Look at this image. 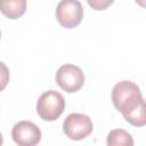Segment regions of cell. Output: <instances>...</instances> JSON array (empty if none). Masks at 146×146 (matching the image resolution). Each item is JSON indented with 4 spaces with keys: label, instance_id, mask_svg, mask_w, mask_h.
Wrapping results in <instances>:
<instances>
[{
    "label": "cell",
    "instance_id": "9",
    "mask_svg": "<svg viewBox=\"0 0 146 146\" xmlns=\"http://www.w3.org/2000/svg\"><path fill=\"white\" fill-rule=\"evenodd\" d=\"M9 78H10L9 68L5 63L0 62V91H2L7 87L9 82Z\"/></svg>",
    "mask_w": 146,
    "mask_h": 146
},
{
    "label": "cell",
    "instance_id": "11",
    "mask_svg": "<svg viewBox=\"0 0 146 146\" xmlns=\"http://www.w3.org/2000/svg\"><path fill=\"white\" fill-rule=\"evenodd\" d=\"M139 6H141V7H145V0H135Z\"/></svg>",
    "mask_w": 146,
    "mask_h": 146
},
{
    "label": "cell",
    "instance_id": "4",
    "mask_svg": "<svg viewBox=\"0 0 146 146\" xmlns=\"http://www.w3.org/2000/svg\"><path fill=\"white\" fill-rule=\"evenodd\" d=\"M56 82L64 91L68 94L76 92L84 83V74L79 66L73 64H64L57 70Z\"/></svg>",
    "mask_w": 146,
    "mask_h": 146
},
{
    "label": "cell",
    "instance_id": "3",
    "mask_svg": "<svg viewBox=\"0 0 146 146\" xmlns=\"http://www.w3.org/2000/svg\"><path fill=\"white\" fill-rule=\"evenodd\" d=\"M63 130L67 138L72 140H82L92 132L94 125L88 115L82 113H71L64 120Z\"/></svg>",
    "mask_w": 146,
    "mask_h": 146
},
{
    "label": "cell",
    "instance_id": "2",
    "mask_svg": "<svg viewBox=\"0 0 146 146\" xmlns=\"http://www.w3.org/2000/svg\"><path fill=\"white\" fill-rule=\"evenodd\" d=\"M65 110V99L62 94L48 90L40 95L36 103V113L44 121L57 120Z\"/></svg>",
    "mask_w": 146,
    "mask_h": 146
},
{
    "label": "cell",
    "instance_id": "6",
    "mask_svg": "<svg viewBox=\"0 0 146 146\" xmlns=\"http://www.w3.org/2000/svg\"><path fill=\"white\" fill-rule=\"evenodd\" d=\"M11 137L19 146H34L41 140V130L31 121H19L13 127Z\"/></svg>",
    "mask_w": 146,
    "mask_h": 146
},
{
    "label": "cell",
    "instance_id": "12",
    "mask_svg": "<svg viewBox=\"0 0 146 146\" xmlns=\"http://www.w3.org/2000/svg\"><path fill=\"white\" fill-rule=\"evenodd\" d=\"M3 144V138H2V135H1V132H0V146Z\"/></svg>",
    "mask_w": 146,
    "mask_h": 146
},
{
    "label": "cell",
    "instance_id": "5",
    "mask_svg": "<svg viewBox=\"0 0 146 146\" xmlns=\"http://www.w3.org/2000/svg\"><path fill=\"white\" fill-rule=\"evenodd\" d=\"M56 18L65 29L78 26L83 18V7L79 0H60L56 7Z\"/></svg>",
    "mask_w": 146,
    "mask_h": 146
},
{
    "label": "cell",
    "instance_id": "7",
    "mask_svg": "<svg viewBox=\"0 0 146 146\" xmlns=\"http://www.w3.org/2000/svg\"><path fill=\"white\" fill-rule=\"evenodd\" d=\"M26 0H0V11L9 19H17L26 11Z\"/></svg>",
    "mask_w": 146,
    "mask_h": 146
},
{
    "label": "cell",
    "instance_id": "10",
    "mask_svg": "<svg viewBox=\"0 0 146 146\" xmlns=\"http://www.w3.org/2000/svg\"><path fill=\"white\" fill-rule=\"evenodd\" d=\"M114 0H87L88 5L95 10H104L108 8Z\"/></svg>",
    "mask_w": 146,
    "mask_h": 146
},
{
    "label": "cell",
    "instance_id": "1",
    "mask_svg": "<svg viewBox=\"0 0 146 146\" xmlns=\"http://www.w3.org/2000/svg\"><path fill=\"white\" fill-rule=\"evenodd\" d=\"M112 102L130 124L135 127L146 124L145 100L136 83L129 80L117 82L112 89Z\"/></svg>",
    "mask_w": 146,
    "mask_h": 146
},
{
    "label": "cell",
    "instance_id": "8",
    "mask_svg": "<svg viewBox=\"0 0 146 146\" xmlns=\"http://www.w3.org/2000/svg\"><path fill=\"white\" fill-rule=\"evenodd\" d=\"M106 143L108 146H132L133 139L128 131L123 129H114L108 132Z\"/></svg>",
    "mask_w": 146,
    "mask_h": 146
},
{
    "label": "cell",
    "instance_id": "13",
    "mask_svg": "<svg viewBox=\"0 0 146 146\" xmlns=\"http://www.w3.org/2000/svg\"><path fill=\"white\" fill-rule=\"evenodd\" d=\"M0 39H1V31H0Z\"/></svg>",
    "mask_w": 146,
    "mask_h": 146
}]
</instances>
